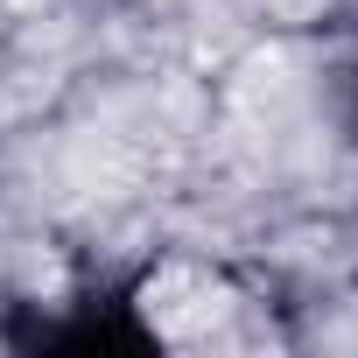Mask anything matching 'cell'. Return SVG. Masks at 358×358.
<instances>
[{
    "mask_svg": "<svg viewBox=\"0 0 358 358\" xmlns=\"http://www.w3.org/2000/svg\"><path fill=\"white\" fill-rule=\"evenodd\" d=\"M22 351H155V323L141 316L134 295L120 288H85V295H64L50 309H36V323L15 330Z\"/></svg>",
    "mask_w": 358,
    "mask_h": 358,
    "instance_id": "cell-1",
    "label": "cell"
},
{
    "mask_svg": "<svg viewBox=\"0 0 358 358\" xmlns=\"http://www.w3.org/2000/svg\"><path fill=\"white\" fill-rule=\"evenodd\" d=\"M351 134H358V64H351Z\"/></svg>",
    "mask_w": 358,
    "mask_h": 358,
    "instance_id": "cell-2",
    "label": "cell"
}]
</instances>
